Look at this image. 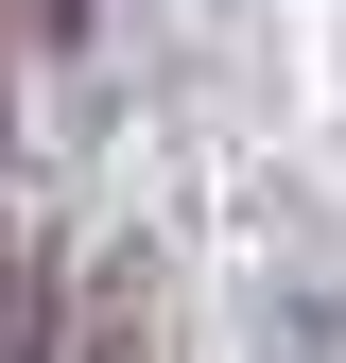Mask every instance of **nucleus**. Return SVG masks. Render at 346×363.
Wrapping results in <instances>:
<instances>
[{
    "label": "nucleus",
    "mask_w": 346,
    "mask_h": 363,
    "mask_svg": "<svg viewBox=\"0 0 346 363\" xmlns=\"http://www.w3.org/2000/svg\"><path fill=\"white\" fill-rule=\"evenodd\" d=\"M69 363H156V259H104L69 294Z\"/></svg>",
    "instance_id": "obj_1"
},
{
    "label": "nucleus",
    "mask_w": 346,
    "mask_h": 363,
    "mask_svg": "<svg viewBox=\"0 0 346 363\" xmlns=\"http://www.w3.org/2000/svg\"><path fill=\"white\" fill-rule=\"evenodd\" d=\"M0 121H18V0H0ZM0 242H18V225H0Z\"/></svg>",
    "instance_id": "obj_2"
}]
</instances>
